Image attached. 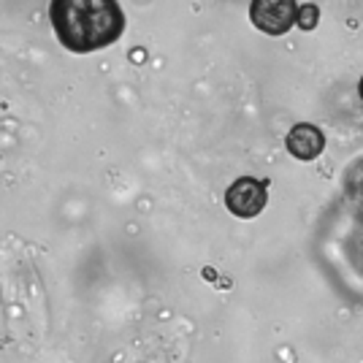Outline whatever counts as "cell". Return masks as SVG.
Masks as SVG:
<instances>
[{
    "mask_svg": "<svg viewBox=\"0 0 363 363\" xmlns=\"http://www.w3.org/2000/svg\"><path fill=\"white\" fill-rule=\"evenodd\" d=\"M49 22L68 52L90 55L120 41L125 14L117 0H52Z\"/></svg>",
    "mask_w": 363,
    "mask_h": 363,
    "instance_id": "cell-1",
    "label": "cell"
},
{
    "mask_svg": "<svg viewBox=\"0 0 363 363\" xmlns=\"http://www.w3.org/2000/svg\"><path fill=\"white\" fill-rule=\"evenodd\" d=\"M296 14H298L296 0H252L250 3V19L266 35H285L296 25Z\"/></svg>",
    "mask_w": 363,
    "mask_h": 363,
    "instance_id": "cell-2",
    "label": "cell"
},
{
    "mask_svg": "<svg viewBox=\"0 0 363 363\" xmlns=\"http://www.w3.org/2000/svg\"><path fill=\"white\" fill-rule=\"evenodd\" d=\"M269 201V184L255 179V177H239L230 187L225 190V206L230 214L250 220L263 212Z\"/></svg>",
    "mask_w": 363,
    "mask_h": 363,
    "instance_id": "cell-3",
    "label": "cell"
},
{
    "mask_svg": "<svg viewBox=\"0 0 363 363\" xmlns=\"http://www.w3.org/2000/svg\"><path fill=\"white\" fill-rule=\"evenodd\" d=\"M285 144H288V152L296 157V160L309 163V160L320 157V152L325 150V136H323V130H320L318 125L301 122V125L290 128Z\"/></svg>",
    "mask_w": 363,
    "mask_h": 363,
    "instance_id": "cell-4",
    "label": "cell"
},
{
    "mask_svg": "<svg viewBox=\"0 0 363 363\" xmlns=\"http://www.w3.org/2000/svg\"><path fill=\"white\" fill-rule=\"evenodd\" d=\"M318 19H320V9L318 6H312V3H306L298 9V14H296V25L301 28V30H315L318 28Z\"/></svg>",
    "mask_w": 363,
    "mask_h": 363,
    "instance_id": "cell-5",
    "label": "cell"
},
{
    "mask_svg": "<svg viewBox=\"0 0 363 363\" xmlns=\"http://www.w3.org/2000/svg\"><path fill=\"white\" fill-rule=\"evenodd\" d=\"M358 92H361V101H363V76H361V84H358Z\"/></svg>",
    "mask_w": 363,
    "mask_h": 363,
    "instance_id": "cell-6",
    "label": "cell"
}]
</instances>
